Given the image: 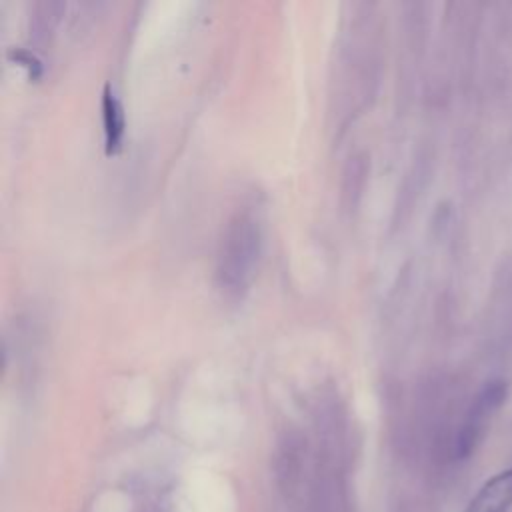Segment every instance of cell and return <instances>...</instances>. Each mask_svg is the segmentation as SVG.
Wrapping results in <instances>:
<instances>
[{
	"mask_svg": "<svg viewBox=\"0 0 512 512\" xmlns=\"http://www.w3.org/2000/svg\"><path fill=\"white\" fill-rule=\"evenodd\" d=\"M262 248V224L254 210H238L220 240L216 280L222 292L238 296L252 280Z\"/></svg>",
	"mask_w": 512,
	"mask_h": 512,
	"instance_id": "6da1fadb",
	"label": "cell"
},
{
	"mask_svg": "<svg viewBox=\"0 0 512 512\" xmlns=\"http://www.w3.org/2000/svg\"><path fill=\"white\" fill-rule=\"evenodd\" d=\"M506 398V386L502 382H492L488 384L480 396L476 398L468 420L464 422L458 440H456V454L458 458H466L470 452H474L476 444L480 442L486 422L490 418V414L502 404V400Z\"/></svg>",
	"mask_w": 512,
	"mask_h": 512,
	"instance_id": "7a4b0ae2",
	"label": "cell"
},
{
	"mask_svg": "<svg viewBox=\"0 0 512 512\" xmlns=\"http://www.w3.org/2000/svg\"><path fill=\"white\" fill-rule=\"evenodd\" d=\"M512 508V468L492 476L464 512H508Z\"/></svg>",
	"mask_w": 512,
	"mask_h": 512,
	"instance_id": "3957f363",
	"label": "cell"
},
{
	"mask_svg": "<svg viewBox=\"0 0 512 512\" xmlns=\"http://www.w3.org/2000/svg\"><path fill=\"white\" fill-rule=\"evenodd\" d=\"M102 126H104L106 154H116L122 146L126 122H124V108L110 84H106L102 92Z\"/></svg>",
	"mask_w": 512,
	"mask_h": 512,
	"instance_id": "277c9868",
	"label": "cell"
}]
</instances>
